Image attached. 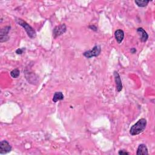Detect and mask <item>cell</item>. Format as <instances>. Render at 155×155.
<instances>
[{
    "mask_svg": "<svg viewBox=\"0 0 155 155\" xmlns=\"http://www.w3.org/2000/svg\"><path fill=\"white\" fill-rule=\"evenodd\" d=\"M118 154H120V155H126V154H129V153L126 151L124 150H120L119 151Z\"/></svg>",
    "mask_w": 155,
    "mask_h": 155,
    "instance_id": "cell-15",
    "label": "cell"
},
{
    "mask_svg": "<svg viewBox=\"0 0 155 155\" xmlns=\"http://www.w3.org/2000/svg\"><path fill=\"white\" fill-rule=\"evenodd\" d=\"M16 21L17 23L18 24V25H21V27H23L25 29V32H26L27 33L28 36L30 38L33 39V38H36L37 33L35 30H34L33 28L28 23H27L25 21H24L21 18H18L17 20H16Z\"/></svg>",
    "mask_w": 155,
    "mask_h": 155,
    "instance_id": "cell-2",
    "label": "cell"
},
{
    "mask_svg": "<svg viewBox=\"0 0 155 155\" xmlns=\"http://www.w3.org/2000/svg\"><path fill=\"white\" fill-rule=\"evenodd\" d=\"M11 28V26H6L1 29V31H0V42H4L9 39L8 33L9 32Z\"/></svg>",
    "mask_w": 155,
    "mask_h": 155,
    "instance_id": "cell-6",
    "label": "cell"
},
{
    "mask_svg": "<svg viewBox=\"0 0 155 155\" xmlns=\"http://www.w3.org/2000/svg\"><path fill=\"white\" fill-rule=\"evenodd\" d=\"M91 30H93V31H97L98 30V28L95 26V25H90V26L89 27Z\"/></svg>",
    "mask_w": 155,
    "mask_h": 155,
    "instance_id": "cell-16",
    "label": "cell"
},
{
    "mask_svg": "<svg viewBox=\"0 0 155 155\" xmlns=\"http://www.w3.org/2000/svg\"><path fill=\"white\" fill-rule=\"evenodd\" d=\"M130 51H131V53L133 54H135V53L136 52V50L135 48H132V49H131Z\"/></svg>",
    "mask_w": 155,
    "mask_h": 155,
    "instance_id": "cell-17",
    "label": "cell"
},
{
    "mask_svg": "<svg viewBox=\"0 0 155 155\" xmlns=\"http://www.w3.org/2000/svg\"><path fill=\"white\" fill-rule=\"evenodd\" d=\"M137 155H147L149 154L148 149L145 144H142L139 145L137 150Z\"/></svg>",
    "mask_w": 155,
    "mask_h": 155,
    "instance_id": "cell-9",
    "label": "cell"
},
{
    "mask_svg": "<svg viewBox=\"0 0 155 155\" xmlns=\"http://www.w3.org/2000/svg\"><path fill=\"white\" fill-rule=\"evenodd\" d=\"M115 37L116 41L119 43V44L121 43L124 39V31L123 30H120V29L116 30L115 32Z\"/></svg>",
    "mask_w": 155,
    "mask_h": 155,
    "instance_id": "cell-10",
    "label": "cell"
},
{
    "mask_svg": "<svg viewBox=\"0 0 155 155\" xmlns=\"http://www.w3.org/2000/svg\"><path fill=\"white\" fill-rule=\"evenodd\" d=\"M113 75H114L115 81V83H116V89H117V91L118 92H119L123 90L122 81H121V80H120V76H119V73H118V72L115 71L113 73Z\"/></svg>",
    "mask_w": 155,
    "mask_h": 155,
    "instance_id": "cell-7",
    "label": "cell"
},
{
    "mask_svg": "<svg viewBox=\"0 0 155 155\" xmlns=\"http://www.w3.org/2000/svg\"><path fill=\"white\" fill-rule=\"evenodd\" d=\"M135 3L140 7H144L148 5V4L150 3V1H147V0H136Z\"/></svg>",
    "mask_w": 155,
    "mask_h": 155,
    "instance_id": "cell-12",
    "label": "cell"
},
{
    "mask_svg": "<svg viewBox=\"0 0 155 155\" xmlns=\"http://www.w3.org/2000/svg\"><path fill=\"white\" fill-rule=\"evenodd\" d=\"M25 50V48L23 49H18L16 50V54H18V55H21L24 52V51Z\"/></svg>",
    "mask_w": 155,
    "mask_h": 155,
    "instance_id": "cell-14",
    "label": "cell"
},
{
    "mask_svg": "<svg viewBox=\"0 0 155 155\" xmlns=\"http://www.w3.org/2000/svg\"><path fill=\"white\" fill-rule=\"evenodd\" d=\"M12 147L7 141L4 140L0 142V154H5L11 152Z\"/></svg>",
    "mask_w": 155,
    "mask_h": 155,
    "instance_id": "cell-4",
    "label": "cell"
},
{
    "mask_svg": "<svg viewBox=\"0 0 155 155\" xmlns=\"http://www.w3.org/2000/svg\"><path fill=\"white\" fill-rule=\"evenodd\" d=\"M147 120L144 118L140 119L136 124H135L130 128V133L132 136H136L143 132L147 127Z\"/></svg>",
    "mask_w": 155,
    "mask_h": 155,
    "instance_id": "cell-1",
    "label": "cell"
},
{
    "mask_svg": "<svg viewBox=\"0 0 155 155\" xmlns=\"http://www.w3.org/2000/svg\"><path fill=\"white\" fill-rule=\"evenodd\" d=\"M101 51V46L99 45H96L94 46L93 49L90 50L86 51L84 52L83 55L87 58H91L93 57H97L99 55Z\"/></svg>",
    "mask_w": 155,
    "mask_h": 155,
    "instance_id": "cell-3",
    "label": "cell"
},
{
    "mask_svg": "<svg viewBox=\"0 0 155 155\" xmlns=\"http://www.w3.org/2000/svg\"><path fill=\"white\" fill-rule=\"evenodd\" d=\"M20 75V71L18 68H15L11 72V75L13 78H17Z\"/></svg>",
    "mask_w": 155,
    "mask_h": 155,
    "instance_id": "cell-13",
    "label": "cell"
},
{
    "mask_svg": "<svg viewBox=\"0 0 155 155\" xmlns=\"http://www.w3.org/2000/svg\"><path fill=\"white\" fill-rule=\"evenodd\" d=\"M137 32L138 33L141 37H140V39L141 41V42H145L147 41L149 39V35L147 34V33L146 32V31L142 27H139L137 28Z\"/></svg>",
    "mask_w": 155,
    "mask_h": 155,
    "instance_id": "cell-8",
    "label": "cell"
},
{
    "mask_svg": "<svg viewBox=\"0 0 155 155\" xmlns=\"http://www.w3.org/2000/svg\"><path fill=\"white\" fill-rule=\"evenodd\" d=\"M64 98V96L61 92H56L55 93L52 101L54 102H57L58 101H62Z\"/></svg>",
    "mask_w": 155,
    "mask_h": 155,
    "instance_id": "cell-11",
    "label": "cell"
},
{
    "mask_svg": "<svg viewBox=\"0 0 155 155\" xmlns=\"http://www.w3.org/2000/svg\"><path fill=\"white\" fill-rule=\"evenodd\" d=\"M67 30V27L65 24H63L60 25L55 27L53 31V35L54 38H56L58 37L61 36L64 34Z\"/></svg>",
    "mask_w": 155,
    "mask_h": 155,
    "instance_id": "cell-5",
    "label": "cell"
}]
</instances>
